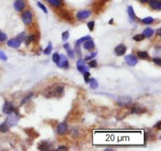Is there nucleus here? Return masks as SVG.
Instances as JSON below:
<instances>
[{"instance_id": "obj_1", "label": "nucleus", "mask_w": 161, "mask_h": 151, "mask_svg": "<svg viewBox=\"0 0 161 151\" xmlns=\"http://www.w3.org/2000/svg\"><path fill=\"white\" fill-rule=\"evenodd\" d=\"M21 20L25 25H30L31 24L33 21L32 12L31 10H26L21 13Z\"/></svg>"}, {"instance_id": "obj_2", "label": "nucleus", "mask_w": 161, "mask_h": 151, "mask_svg": "<svg viewBox=\"0 0 161 151\" xmlns=\"http://www.w3.org/2000/svg\"><path fill=\"white\" fill-rule=\"evenodd\" d=\"M14 7L17 12H21L26 7V2L25 0H15L14 3Z\"/></svg>"}, {"instance_id": "obj_3", "label": "nucleus", "mask_w": 161, "mask_h": 151, "mask_svg": "<svg viewBox=\"0 0 161 151\" xmlns=\"http://www.w3.org/2000/svg\"><path fill=\"white\" fill-rule=\"evenodd\" d=\"M125 61L127 62V64H128L129 66H131V67H134V66H135L138 63L137 58L134 55H132V54L127 55L125 57Z\"/></svg>"}, {"instance_id": "obj_4", "label": "nucleus", "mask_w": 161, "mask_h": 151, "mask_svg": "<svg viewBox=\"0 0 161 151\" xmlns=\"http://www.w3.org/2000/svg\"><path fill=\"white\" fill-rule=\"evenodd\" d=\"M3 111H4L5 114H8L9 115L11 113H13L14 111H15V108H14V105L11 102L6 101L5 103L4 107H3Z\"/></svg>"}, {"instance_id": "obj_5", "label": "nucleus", "mask_w": 161, "mask_h": 151, "mask_svg": "<svg viewBox=\"0 0 161 151\" xmlns=\"http://www.w3.org/2000/svg\"><path fill=\"white\" fill-rule=\"evenodd\" d=\"M148 3H149V6L152 10H158V11H159L161 9L160 0H150Z\"/></svg>"}, {"instance_id": "obj_6", "label": "nucleus", "mask_w": 161, "mask_h": 151, "mask_svg": "<svg viewBox=\"0 0 161 151\" xmlns=\"http://www.w3.org/2000/svg\"><path fill=\"white\" fill-rule=\"evenodd\" d=\"M90 15H91V13H90L89 11H87V10H83V11L78 12L76 16H77V19H78L79 21H84V20L87 19Z\"/></svg>"}, {"instance_id": "obj_7", "label": "nucleus", "mask_w": 161, "mask_h": 151, "mask_svg": "<svg viewBox=\"0 0 161 151\" xmlns=\"http://www.w3.org/2000/svg\"><path fill=\"white\" fill-rule=\"evenodd\" d=\"M58 65V67L60 68H68L69 67V61L67 60L66 56L64 55H60V59L58 60V62L56 63Z\"/></svg>"}, {"instance_id": "obj_8", "label": "nucleus", "mask_w": 161, "mask_h": 151, "mask_svg": "<svg viewBox=\"0 0 161 151\" xmlns=\"http://www.w3.org/2000/svg\"><path fill=\"white\" fill-rule=\"evenodd\" d=\"M127 52V47L124 45H118L115 48V53L118 56H122L126 53Z\"/></svg>"}, {"instance_id": "obj_9", "label": "nucleus", "mask_w": 161, "mask_h": 151, "mask_svg": "<svg viewBox=\"0 0 161 151\" xmlns=\"http://www.w3.org/2000/svg\"><path fill=\"white\" fill-rule=\"evenodd\" d=\"M67 132H68V125L64 123H62L57 126V133L58 134L64 135L65 133H67Z\"/></svg>"}, {"instance_id": "obj_10", "label": "nucleus", "mask_w": 161, "mask_h": 151, "mask_svg": "<svg viewBox=\"0 0 161 151\" xmlns=\"http://www.w3.org/2000/svg\"><path fill=\"white\" fill-rule=\"evenodd\" d=\"M77 68L81 73H85V71H87V67L85 66V61L83 60H79L77 61Z\"/></svg>"}, {"instance_id": "obj_11", "label": "nucleus", "mask_w": 161, "mask_h": 151, "mask_svg": "<svg viewBox=\"0 0 161 151\" xmlns=\"http://www.w3.org/2000/svg\"><path fill=\"white\" fill-rule=\"evenodd\" d=\"M46 2H47L51 6L54 8H60L63 5V0H46Z\"/></svg>"}, {"instance_id": "obj_12", "label": "nucleus", "mask_w": 161, "mask_h": 151, "mask_svg": "<svg viewBox=\"0 0 161 151\" xmlns=\"http://www.w3.org/2000/svg\"><path fill=\"white\" fill-rule=\"evenodd\" d=\"M131 101H132V100L129 97H121V98H119L118 104L120 106H127L129 105L131 103Z\"/></svg>"}, {"instance_id": "obj_13", "label": "nucleus", "mask_w": 161, "mask_h": 151, "mask_svg": "<svg viewBox=\"0 0 161 151\" xmlns=\"http://www.w3.org/2000/svg\"><path fill=\"white\" fill-rule=\"evenodd\" d=\"M84 48H85V50H88V51L94 49V48H95V43H94V41H93L92 39H88V40L85 41V42H84Z\"/></svg>"}, {"instance_id": "obj_14", "label": "nucleus", "mask_w": 161, "mask_h": 151, "mask_svg": "<svg viewBox=\"0 0 161 151\" xmlns=\"http://www.w3.org/2000/svg\"><path fill=\"white\" fill-rule=\"evenodd\" d=\"M7 45L12 48H19L21 45V42L18 41L17 39H10L7 41Z\"/></svg>"}, {"instance_id": "obj_15", "label": "nucleus", "mask_w": 161, "mask_h": 151, "mask_svg": "<svg viewBox=\"0 0 161 151\" xmlns=\"http://www.w3.org/2000/svg\"><path fill=\"white\" fill-rule=\"evenodd\" d=\"M63 47H64L65 50L67 51V53H68V55H69V57L70 59H74V57H75V53H74L73 50L71 49V47H70V45H69V44H65Z\"/></svg>"}, {"instance_id": "obj_16", "label": "nucleus", "mask_w": 161, "mask_h": 151, "mask_svg": "<svg viewBox=\"0 0 161 151\" xmlns=\"http://www.w3.org/2000/svg\"><path fill=\"white\" fill-rule=\"evenodd\" d=\"M50 148H51V143H49L48 141H42L38 145V149L40 150H49Z\"/></svg>"}, {"instance_id": "obj_17", "label": "nucleus", "mask_w": 161, "mask_h": 151, "mask_svg": "<svg viewBox=\"0 0 161 151\" xmlns=\"http://www.w3.org/2000/svg\"><path fill=\"white\" fill-rule=\"evenodd\" d=\"M153 34H154V30H152L151 28H147L143 31V36H144V37H147V38L151 37Z\"/></svg>"}, {"instance_id": "obj_18", "label": "nucleus", "mask_w": 161, "mask_h": 151, "mask_svg": "<svg viewBox=\"0 0 161 151\" xmlns=\"http://www.w3.org/2000/svg\"><path fill=\"white\" fill-rule=\"evenodd\" d=\"M87 83L90 85V87L92 89H96L98 87V83H97L96 79H95V78H89Z\"/></svg>"}, {"instance_id": "obj_19", "label": "nucleus", "mask_w": 161, "mask_h": 151, "mask_svg": "<svg viewBox=\"0 0 161 151\" xmlns=\"http://www.w3.org/2000/svg\"><path fill=\"white\" fill-rule=\"evenodd\" d=\"M127 12H128V15L131 19V21H134L135 20V14H134V8L130 5L127 8Z\"/></svg>"}, {"instance_id": "obj_20", "label": "nucleus", "mask_w": 161, "mask_h": 151, "mask_svg": "<svg viewBox=\"0 0 161 151\" xmlns=\"http://www.w3.org/2000/svg\"><path fill=\"white\" fill-rule=\"evenodd\" d=\"M137 55H138V57H140L141 59H148V58H149V54H148L147 52L138 51V52H137Z\"/></svg>"}, {"instance_id": "obj_21", "label": "nucleus", "mask_w": 161, "mask_h": 151, "mask_svg": "<svg viewBox=\"0 0 161 151\" xmlns=\"http://www.w3.org/2000/svg\"><path fill=\"white\" fill-rule=\"evenodd\" d=\"M7 131H8V124H6V122L0 124V132L1 133H7Z\"/></svg>"}, {"instance_id": "obj_22", "label": "nucleus", "mask_w": 161, "mask_h": 151, "mask_svg": "<svg viewBox=\"0 0 161 151\" xmlns=\"http://www.w3.org/2000/svg\"><path fill=\"white\" fill-rule=\"evenodd\" d=\"M142 112H144L143 111V109L142 108H140V107H134L132 109H131V113H142Z\"/></svg>"}, {"instance_id": "obj_23", "label": "nucleus", "mask_w": 161, "mask_h": 151, "mask_svg": "<svg viewBox=\"0 0 161 151\" xmlns=\"http://www.w3.org/2000/svg\"><path fill=\"white\" fill-rule=\"evenodd\" d=\"M52 50H53V45H52L51 43H49L47 47L44 50V53H45L46 55H49V54L52 53Z\"/></svg>"}, {"instance_id": "obj_24", "label": "nucleus", "mask_w": 161, "mask_h": 151, "mask_svg": "<svg viewBox=\"0 0 161 151\" xmlns=\"http://www.w3.org/2000/svg\"><path fill=\"white\" fill-rule=\"evenodd\" d=\"M133 39L135 40V41L140 42V41H143V40L144 39V36H143V34H138V35H135V36L133 37Z\"/></svg>"}, {"instance_id": "obj_25", "label": "nucleus", "mask_w": 161, "mask_h": 151, "mask_svg": "<svg viewBox=\"0 0 161 151\" xmlns=\"http://www.w3.org/2000/svg\"><path fill=\"white\" fill-rule=\"evenodd\" d=\"M88 39H91V37L90 36H86V37H81L79 38L78 41H77V45H80L82 43H84L85 41H86V40H88Z\"/></svg>"}, {"instance_id": "obj_26", "label": "nucleus", "mask_w": 161, "mask_h": 151, "mask_svg": "<svg viewBox=\"0 0 161 151\" xmlns=\"http://www.w3.org/2000/svg\"><path fill=\"white\" fill-rule=\"evenodd\" d=\"M153 21H154V19H153L152 17H146V18H144V19L143 20V22L144 24H150V23L153 22Z\"/></svg>"}, {"instance_id": "obj_27", "label": "nucleus", "mask_w": 161, "mask_h": 151, "mask_svg": "<svg viewBox=\"0 0 161 151\" xmlns=\"http://www.w3.org/2000/svg\"><path fill=\"white\" fill-rule=\"evenodd\" d=\"M34 40H35V36H34V35L29 36V37H27V39H26V45L28 46V45H30L31 42H33Z\"/></svg>"}, {"instance_id": "obj_28", "label": "nucleus", "mask_w": 161, "mask_h": 151, "mask_svg": "<svg viewBox=\"0 0 161 151\" xmlns=\"http://www.w3.org/2000/svg\"><path fill=\"white\" fill-rule=\"evenodd\" d=\"M6 40H7V35L3 32H0V43L5 42Z\"/></svg>"}, {"instance_id": "obj_29", "label": "nucleus", "mask_w": 161, "mask_h": 151, "mask_svg": "<svg viewBox=\"0 0 161 151\" xmlns=\"http://www.w3.org/2000/svg\"><path fill=\"white\" fill-rule=\"evenodd\" d=\"M59 59H60V54H59L58 53H54L53 54V62H54V63H57Z\"/></svg>"}, {"instance_id": "obj_30", "label": "nucleus", "mask_w": 161, "mask_h": 151, "mask_svg": "<svg viewBox=\"0 0 161 151\" xmlns=\"http://www.w3.org/2000/svg\"><path fill=\"white\" fill-rule=\"evenodd\" d=\"M37 5H38V7L40 8V9H42L43 11H44V13L45 14H47V7L42 4V3H40V2H37Z\"/></svg>"}, {"instance_id": "obj_31", "label": "nucleus", "mask_w": 161, "mask_h": 151, "mask_svg": "<svg viewBox=\"0 0 161 151\" xmlns=\"http://www.w3.org/2000/svg\"><path fill=\"white\" fill-rule=\"evenodd\" d=\"M87 27H88L89 30L93 31V30H94V29H95V21H89V22L87 23Z\"/></svg>"}, {"instance_id": "obj_32", "label": "nucleus", "mask_w": 161, "mask_h": 151, "mask_svg": "<svg viewBox=\"0 0 161 151\" xmlns=\"http://www.w3.org/2000/svg\"><path fill=\"white\" fill-rule=\"evenodd\" d=\"M88 66L90 67V68H96L97 67V61L96 60H90L89 61V63H88Z\"/></svg>"}, {"instance_id": "obj_33", "label": "nucleus", "mask_w": 161, "mask_h": 151, "mask_svg": "<svg viewBox=\"0 0 161 151\" xmlns=\"http://www.w3.org/2000/svg\"><path fill=\"white\" fill-rule=\"evenodd\" d=\"M0 60H4V61L7 60V57H6V55H5V53H4L3 51H1V50H0Z\"/></svg>"}, {"instance_id": "obj_34", "label": "nucleus", "mask_w": 161, "mask_h": 151, "mask_svg": "<svg viewBox=\"0 0 161 151\" xmlns=\"http://www.w3.org/2000/svg\"><path fill=\"white\" fill-rule=\"evenodd\" d=\"M69 31H65V32L63 33V35H62L63 40H67V39L69 38Z\"/></svg>"}, {"instance_id": "obj_35", "label": "nucleus", "mask_w": 161, "mask_h": 151, "mask_svg": "<svg viewBox=\"0 0 161 151\" xmlns=\"http://www.w3.org/2000/svg\"><path fill=\"white\" fill-rule=\"evenodd\" d=\"M63 13V16L64 17L65 19H68V20H71L72 19V17H70V15H69V13H67L66 11H62Z\"/></svg>"}, {"instance_id": "obj_36", "label": "nucleus", "mask_w": 161, "mask_h": 151, "mask_svg": "<svg viewBox=\"0 0 161 151\" xmlns=\"http://www.w3.org/2000/svg\"><path fill=\"white\" fill-rule=\"evenodd\" d=\"M17 40L18 41H24V39H25V34L24 33H22V34H20L18 37H17V38H16Z\"/></svg>"}, {"instance_id": "obj_37", "label": "nucleus", "mask_w": 161, "mask_h": 151, "mask_svg": "<svg viewBox=\"0 0 161 151\" xmlns=\"http://www.w3.org/2000/svg\"><path fill=\"white\" fill-rule=\"evenodd\" d=\"M89 76H90V73H89L88 71H85V72L84 73V79H85V83H87V82H88Z\"/></svg>"}, {"instance_id": "obj_38", "label": "nucleus", "mask_w": 161, "mask_h": 151, "mask_svg": "<svg viewBox=\"0 0 161 151\" xmlns=\"http://www.w3.org/2000/svg\"><path fill=\"white\" fill-rule=\"evenodd\" d=\"M96 56V53H91V55L90 56H87V57H85V60H92L94 57H95Z\"/></svg>"}, {"instance_id": "obj_39", "label": "nucleus", "mask_w": 161, "mask_h": 151, "mask_svg": "<svg viewBox=\"0 0 161 151\" xmlns=\"http://www.w3.org/2000/svg\"><path fill=\"white\" fill-rule=\"evenodd\" d=\"M31 96H33V93H30L29 95H27V96L23 99V101H22V102H21V103H22V104H23V103H25L28 100H30V99L31 98Z\"/></svg>"}, {"instance_id": "obj_40", "label": "nucleus", "mask_w": 161, "mask_h": 151, "mask_svg": "<svg viewBox=\"0 0 161 151\" xmlns=\"http://www.w3.org/2000/svg\"><path fill=\"white\" fill-rule=\"evenodd\" d=\"M153 61H154V63L158 64L159 66H160V65H161L160 58H154V59H153Z\"/></svg>"}, {"instance_id": "obj_41", "label": "nucleus", "mask_w": 161, "mask_h": 151, "mask_svg": "<svg viewBox=\"0 0 161 151\" xmlns=\"http://www.w3.org/2000/svg\"><path fill=\"white\" fill-rule=\"evenodd\" d=\"M75 49H76V52H77V53L80 55L81 51H80V47H79V45H77V44H76V47H75Z\"/></svg>"}, {"instance_id": "obj_42", "label": "nucleus", "mask_w": 161, "mask_h": 151, "mask_svg": "<svg viewBox=\"0 0 161 151\" xmlns=\"http://www.w3.org/2000/svg\"><path fill=\"white\" fill-rule=\"evenodd\" d=\"M58 150H67V148H65L64 146H61L57 149Z\"/></svg>"}, {"instance_id": "obj_43", "label": "nucleus", "mask_w": 161, "mask_h": 151, "mask_svg": "<svg viewBox=\"0 0 161 151\" xmlns=\"http://www.w3.org/2000/svg\"><path fill=\"white\" fill-rule=\"evenodd\" d=\"M156 127H158L159 129H160V121H159V122H158V124H156Z\"/></svg>"}, {"instance_id": "obj_44", "label": "nucleus", "mask_w": 161, "mask_h": 151, "mask_svg": "<svg viewBox=\"0 0 161 151\" xmlns=\"http://www.w3.org/2000/svg\"><path fill=\"white\" fill-rule=\"evenodd\" d=\"M141 1V3H143V4H147L150 0H140Z\"/></svg>"}, {"instance_id": "obj_45", "label": "nucleus", "mask_w": 161, "mask_h": 151, "mask_svg": "<svg viewBox=\"0 0 161 151\" xmlns=\"http://www.w3.org/2000/svg\"><path fill=\"white\" fill-rule=\"evenodd\" d=\"M160 31H161L160 29H159V30H158V35H159V36H160V35H161Z\"/></svg>"}]
</instances>
